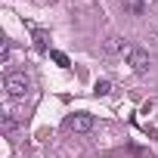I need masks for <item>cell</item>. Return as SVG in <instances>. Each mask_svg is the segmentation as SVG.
Listing matches in <instances>:
<instances>
[{
  "label": "cell",
  "instance_id": "cell-4",
  "mask_svg": "<svg viewBox=\"0 0 158 158\" xmlns=\"http://www.w3.org/2000/svg\"><path fill=\"white\" fill-rule=\"evenodd\" d=\"M31 34H34V44H37V50H50V34H47L44 28H31Z\"/></svg>",
  "mask_w": 158,
  "mask_h": 158
},
{
  "label": "cell",
  "instance_id": "cell-3",
  "mask_svg": "<svg viewBox=\"0 0 158 158\" xmlns=\"http://www.w3.org/2000/svg\"><path fill=\"white\" fill-rule=\"evenodd\" d=\"M65 127L74 130V133H87V130H93V115L90 112H77V115H71L65 121Z\"/></svg>",
  "mask_w": 158,
  "mask_h": 158
},
{
  "label": "cell",
  "instance_id": "cell-8",
  "mask_svg": "<svg viewBox=\"0 0 158 158\" xmlns=\"http://www.w3.org/2000/svg\"><path fill=\"white\" fill-rule=\"evenodd\" d=\"M0 62H10V40H3V44H0Z\"/></svg>",
  "mask_w": 158,
  "mask_h": 158
},
{
  "label": "cell",
  "instance_id": "cell-5",
  "mask_svg": "<svg viewBox=\"0 0 158 158\" xmlns=\"http://www.w3.org/2000/svg\"><path fill=\"white\" fill-rule=\"evenodd\" d=\"M124 10L130 16H143L146 13V0H124Z\"/></svg>",
  "mask_w": 158,
  "mask_h": 158
},
{
  "label": "cell",
  "instance_id": "cell-7",
  "mask_svg": "<svg viewBox=\"0 0 158 158\" xmlns=\"http://www.w3.org/2000/svg\"><path fill=\"white\" fill-rule=\"evenodd\" d=\"M112 93V84L109 81H96V96H109Z\"/></svg>",
  "mask_w": 158,
  "mask_h": 158
},
{
  "label": "cell",
  "instance_id": "cell-1",
  "mask_svg": "<svg viewBox=\"0 0 158 158\" xmlns=\"http://www.w3.org/2000/svg\"><path fill=\"white\" fill-rule=\"evenodd\" d=\"M124 59H127V65L133 68V71H146L149 68V53L143 50V47H136V44H124Z\"/></svg>",
  "mask_w": 158,
  "mask_h": 158
},
{
  "label": "cell",
  "instance_id": "cell-6",
  "mask_svg": "<svg viewBox=\"0 0 158 158\" xmlns=\"http://www.w3.org/2000/svg\"><path fill=\"white\" fill-rule=\"evenodd\" d=\"M50 59H53L56 65H62V68H68V65H71V59H68L62 50H50Z\"/></svg>",
  "mask_w": 158,
  "mask_h": 158
},
{
  "label": "cell",
  "instance_id": "cell-2",
  "mask_svg": "<svg viewBox=\"0 0 158 158\" xmlns=\"http://www.w3.org/2000/svg\"><path fill=\"white\" fill-rule=\"evenodd\" d=\"M28 87H31V84H28L25 74H10V77H6V93H10L13 99H22V96L28 93Z\"/></svg>",
  "mask_w": 158,
  "mask_h": 158
}]
</instances>
